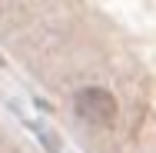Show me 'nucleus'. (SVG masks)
I'll return each mask as SVG.
<instances>
[{
	"label": "nucleus",
	"instance_id": "1",
	"mask_svg": "<svg viewBox=\"0 0 156 153\" xmlns=\"http://www.w3.org/2000/svg\"><path fill=\"white\" fill-rule=\"evenodd\" d=\"M76 113L93 126H110L116 120V100H113V93L100 90V87L80 90L76 93Z\"/></svg>",
	"mask_w": 156,
	"mask_h": 153
}]
</instances>
